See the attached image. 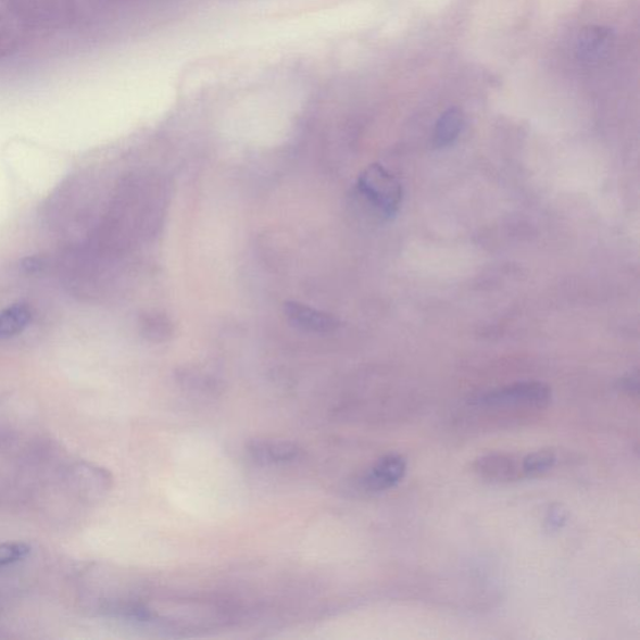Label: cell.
<instances>
[{"instance_id":"obj_9","label":"cell","mask_w":640,"mask_h":640,"mask_svg":"<svg viewBox=\"0 0 640 640\" xmlns=\"http://www.w3.org/2000/svg\"><path fill=\"white\" fill-rule=\"evenodd\" d=\"M32 321V312L26 304H14L0 312V339L22 334Z\"/></svg>"},{"instance_id":"obj_1","label":"cell","mask_w":640,"mask_h":640,"mask_svg":"<svg viewBox=\"0 0 640 640\" xmlns=\"http://www.w3.org/2000/svg\"><path fill=\"white\" fill-rule=\"evenodd\" d=\"M359 189L365 199L386 218H392L401 208V183L379 164H373L362 173Z\"/></svg>"},{"instance_id":"obj_12","label":"cell","mask_w":640,"mask_h":640,"mask_svg":"<svg viewBox=\"0 0 640 640\" xmlns=\"http://www.w3.org/2000/svg\"><path fill=\"white\" fill-rule=\"evenodd\" d=\"M29 548L21 543H7L0 545V567L3 565L18 562L27 556Z\"/></svg>"},{"instance_id":"obj_5","label":"cell","mask_w":640,"mask_h":640,"mask_svg":"<svg viewBox=\"0 0 640 640\" xmlns=\"http://www.w3.org/2000/svg\"><path fill=\"white\" fill-rule=\"evenodd\" d=\"M406 473V461L399 454H387L365 474L362 484L369 492H384L401 484Z\"/></svg>"},{"instance_id":"obj_14","label":"cell","mask_w":640,"mask_h":640,"mask_svg":"<svg viewBox=\"0 0 640 640\" xmlns=\"http://www.w3.org/2000/svg\"><path fill=\"white\" fill-rule=\"evenodd\" d=\"M623 389L626 390L629 394H638L639 389V378L638 374L636 376H630L627 379L623 380Z\"/></svg>"},{"instance_id":"obj_2","label":"cell","mask_w":640,"mask_h":640,"mask_svg":"<svg viewBox=\"0 0 640 640\" xmlns=\"http://www.w3.org/2000/svg\"><path fill=\"white\" fill-rule=\"evenodd\" d=\"M552 390L540 381H519L500 389L490 390L476 399L477 404L489 406L526 405L543 409L551 403Z\"/></svg>"},{"instance_id":"obj_13","label":"cell","mask_w":640,"mask_h":640,"mask_svg":"<svg viewBox=\"0 0 640 640\" xmlns=\"http://www.w3.org/2000/svg\"><path fill=\"white\" fill-rule=\"evenodd\" d=\"M567 519V511H564L561 505H553L552 509L548 511L545 525L550 530H559L564 527Z\"/></svg>"},{"instance_id":"obj_11","label":"cell","mask_w":640,"mask_h":640,"mask_svg":"<svg viewBox=\"0 0 640 640\" xmlns=\"http://www.w3.org/2000/svg\"><path fill=\"white\" fill-rule=\"evenodd\" d=\"M556 463V454L552 449H542L522 459V469L525 478H536L550 472Z\"/></svg>"},{"instance_id":"obj_6","label":"cell","mask_w":640,"mask_h":640,"mask_svg":"<svg viewBox=\"0 0 640 640\" xmlns=\"http://www.w3.org/2000/svg\"><path fill=\"white\" fill-rule=\"evenodd\" d=\"M285 314L293 327L310 331V334H331L339 326L334 315L314 310V308L299 302H287L285 304Z\"/></svg>"},{"instance_id":"obj_8","label":"cell","mask_w":640,"mask_h":640,"mask_svg":"<svg viewBox=\"0 0 640 640\" xmlns=\"http://www.w3.org/2000/svg\"><path fill=\"white\" fill-rule=\"evenodd\" d=\"M464 126V115L460 108H449L436 124L435 146L446 148L452 146L456 138L460 137Z\"/></svg>"},{"instance_id":"obj_10","label":"cell","mask_w":640,"mask_h":640,"mask_svg":"<svg viewBox=\"0 0 640 640\" xmlns=\"http://www.w3.org/2000/svg\"><path fill=\"white\" fill-rule=\"evenodd\" d=\"M141 335L154 343H164L173 337V324L164 314H146L140 322Z\"/></svg>"},{"instance_id":"obj_7","label":"cell","mask_w":640,"mask_h":640,"mask_svg":"<svg viewBox=\"0 0 640 640\" xmlns=\"http://www.w3.org/2000/svg\"><path fill=\"white\" fill-rule=\"evenodd\" d=\"M248 452L256 463L264 465L294 462L301 455L298 446L285 440H253L248 444Z\"/></svg>"},{"instance_id":"obj_3","label":"cell","mask_w":640,"mask_h":640,"mask_svg":"<svg viewBox=\"0 0 640 640\" xmlns=\"http://www.w3.org/2000/svg\"><path fill=\"white\" fill-rule=\"evenodd\" d=\"M473 469L477 476L489 484H511L525 478L522 469V459L514 455L492 453L479 456L474 462Z\"/></svg>"},{"instance_id":"obj_15","label":"cell","mask_w":640,"mask_h":640,"mask_svg":"<svg viewBox=\"0 0 640 640\" xmlns=\"http://www.w3.org/2000/svg\"><path fill=\"white\" fill-rule=\"evenodd\" d=\"M23 268L28 273H36L43 268V262L38 260V258H28V260L23 262Z\"/></svg>"},{"instance_id":"obj_4","label":"cell","mask_w":640,"mask_h":640,"mask_svg":"<svg viewBox=\"0 0 640 640\" xmlns=\"http://www.w3.org/2000/svg\"><path fill=\"white\" fill-rule=\"evenodd\" d=\"M614 33L602 26H589L580 32L577 41L579 62L597 65L611 55L614 48Z\"/></svg>"}]
</instances>
